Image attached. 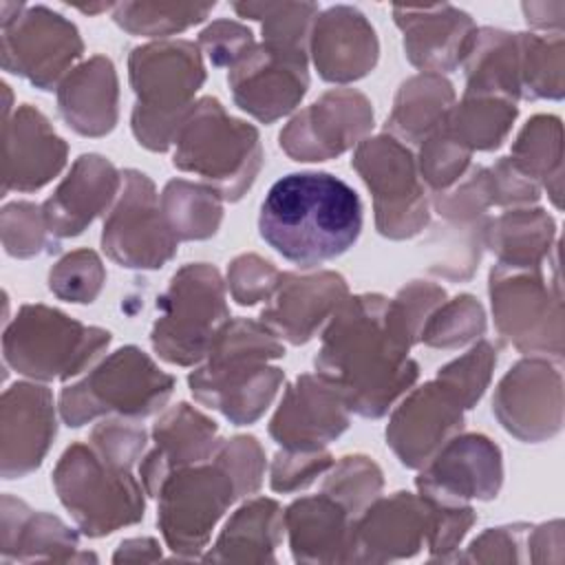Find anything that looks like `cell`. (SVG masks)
Segmentation results:
<instances>
[{
  "mask_svg": "<svg viewBox=\"0 0 565 565\" xmlns=\"http://www.w3.org/2000/svg\"><path fill=\"white\" fill-rule=\"evenodd\" d=\"M210 353V364L190 375L192 393L236 424L256 419L282 377L278 369H267L260 360L278 358L282 349L267 329L236 320L221 329Z\"/></svg>",
  "mask_w": 565,
  "mask_h": 565,
  "instance_id": "obj_3",
  "label": "cell"
},
{
  "mask_svg": "<svg viewBox=\"0 0 565 565\" xmlns=\"http://www.w3.org/2000/svg\"><path fill=\"white\" fill-rule=\"evenodd\" d=\"M280 282L278 302L263 311V318L296 344L309 340L320 320L333 311L344 296V280L335 274L311 278L280 276Z\"/></svg>",
  "mask_w": 565,
  "mask_h": 565,
  "instance_id": "obj_17",
  "label": "cell"
},
{
  "mask_svg": "<svg viewBox=\"0 0 565 565\" xmlns=\"http://www.w3.org/2000/svg\"><path fill=\"white\" fill-rule=\"evenodd\" d=\"M174 380L161 373L141 351L126 347L108 358L90 377L62 393V415L68 426L117 411L148 415L168 399Z\"/></svg>",
  "mask_w": 565,
  "mask_h": 565,
  "instance_id": "obj_7",
  "label": "cell"
},
{
  "mask_svg": "<svg viewBox=\"0 0 565 565\" xmlns=\"http://www.w3.org/2000/svg\"><path fill=\"white\" fill-rule=\"evenodd\" d=\"M234 11L241 18H254L263 20V33L265 42L274 46H285V49H302L305 35L309 20L318 15V4L309 2H245V4H234Z\"/></svg>",
  "mask_w": 565,
  "mask_h": 565,
  "instance_id": "obj_22",
  "label": "cell"
},
{
  "mask_svg": "<svg viewBox=\"0 0 565 565\" xmlns=\"http://www.w3.org/2000/svg\"><path fill=\"white\" fill-rule=\"evenodd\" d=\"M212 4H168V2H121L113 7L115 22L137 35H170L205 20Z\"/></svg>",
  "mask_w": 565,
  "mask_h": 565,
  "instance_id": "obj_20",
  "label": "cell"
},
{
  "mask_svg": "<svg viewBox=\"0 0 565 565\" xmlns=\"http://www.w3.org/2000/svg\"><path fill=\"white\" fill-rule=\"evenodd\" d=\"M355 168L362 172L366 185L375 192L377 227L382 234L397 238V214L406 207L426 221V201L415 183V168L408 150L393 139H369L358 150ZM404 218L411 234L417 232V225L406 212Z\"/></svg>",
  "mask_w": 565,
  "mask_h": 565,
  "instance_id": "obj_12",
  "label": "cell"
},
{
  "mask_svg": "<svg viewBox=\"0 0 565 565\" xmlns=\"http://www.w3.org/2000/svg\"><path fill=\"white\" fill-rule=\"evenodd\" d=\"M102 329H86L46 307H24L4 333V355L26 375L68 377L108 344Z\"/></svg>",
  "mask_w": 565,
  "mask_h": 565,
  "instance_id": "obj_8",
  "label": "cell"
},
{
  "mask_svg": "<svg viewBox=\"0 0 565 565\" xmlns=\"http://www.w3.org/2000/svg\"><path fill=\"white\" fill-rule=\"evenodd\" d=\"M174 166L214 179L227 199H238L260 166L258 135L225 117L216 99H203L183 121Z\"/></svg>",
  "mask_w": 565,
  "mask_h": 565,
  "instance_id": "obj_4",
  "label": "cell"
},
{
  "mask_svg": "<svg viewBox=\"0 0 565 565\" xmlns=\"http://www.w3.org/2000/svg\"><path fill=\"white\" fill-rule=\"evenodd\" d=\"M408 344L411 335L395 320L391 302L360 296L333 318L316 366L349 408L380 417L417 377Z\"/></svg>",
  "mask_w": 565,
  "mask_h": 565,
  "instance_id": "obj_1",
  "label": "cell"
},
{
  "mask_svg": "<svg viewBox=\"0 0 565 565\" xmlns=\"http://www.w3.org/2000/svg\"><path fill=\"white\" fill-rule=\"evenodd\" d=\"M313 62L329 82L366 75L377 60V40L364 13L353 7H331L318 15L311 33Z\"/></svg>",
  "mask_w": 565,
  "mask_h": 565,
  "instance_id": "obj_15",
  "label": "cell"
},
{
  "mask_svg": "<svg viewBox=\"0 0 565 565\" xmlns=\"http://www.w3.org/2000/svg\"><path fill=\"white\" fill-rule=\"evenodd\" d=\"M126 190L104 225V249L126 267H161L177 249L172 227L159 216L152 183L146 174L126 172Z\"/></svg>",
  "mask_w": 565,
  "mask_h": 565,
  "instance_id": "obj_10",
  "label": "cell"
},
{
  "mask_svg": "<svg viewBox=\"0 0 565 565\" xmlns=\"http://www.w3.org/2000/svg\"><path fill=\"white\" fill-rule=\"evenodd\" d=\"M258 232L282 258L313 267L349 252L362 232L358 192L329 172H291L260 203Z\"/></svg>",
  "mask_w": 565,
  "mask_h": 565,
  "instance_id": "obj_2",
  "label": "cell"
},
{
  "mask_svg": "<svg viewBox=\"0 0 565 565\" xmlns=\"http://www.w3.org/2000/svg\"><path fill=\"white\" fill-rule=\"evenodd\" d=\"M393 15L404 31L408 60L430 71L452 68L468 53L477 31L472 18L450 4L395 7Z\"/></svg>",
  "mask_w": 565,
  "mask_h": 565,
  "instance_id": "obj_14",
  "label": "cell"
},
{
  "mask_svg": "<svg viewBox=\"0 0 565 565\" xmlns=\"http://www.w3.org/2000/svg\"><path fill=\"white\" fill-rule=\"evenodd\" d=\"M117 185V172L108 161L84 154L55 196L44 205V218L51 232L60 236L79 234L86 223L110 201Z\"/></svg>",
  "mask_w": 565,
  "mask_h": 565,
  "instance_id": "obj_16",
  "label": "cell"
},
{
  "mask_svg": "<svg viewBox=\"0 0 565 565\" xmlns=\"http://www.w3.org/2000/svg\"><path fill=\"white\" fill-rule=\"evenodd\" d=\"M4 68L26 75L44 90L82 53L77 29L46 7L20 4L15 15H2Z\"/></svg>",
  "mask_w": 565,
  "mask_h": 565,
  "instance_id": "obj_9",
  "label": "cell"
},
{
  "mask_svg": "<svg viewBox=\"0 0 565 565\" xmlns=\"http://www.w3.org/2000/svg\"><path fill=\"white\" fill-rule=\"evenodd\" d=\"M161 309L152 331L154 349L177 364L199 362L210 353L227 316L218 274L205 265L181 269L161 298Z\"/></svg>",
  "mask_w": 565,
  "mask_h": 565,
  "instance_id": "obj_6",
  "label": "cell"
},
{
  "mask_svg": "<svg viewBox=\"0 0 565 565\" xmlns=\"http://www.w3.org/2000/svg\"><path fill=\"white\" fill-rule=\"evenodd\" d=\"M230 82L243 110L263 121H274L305 95V51L263 42L238 60Z\"/></svg>",
  "mask_w": 565,
  "mask_h": 565,
  "instance_id": "obj_11",
  "label": "cell"
},
{
  "mask_svg": "<svg viewBox=\"0 0 565 565\" xmlns=\"http://www.w3.org/2000/svg\"><path fill=\"white\" fill-rule=\"evenodd\" d=\"M163 203L168 210H188L168 218L174 236L205 238L214 234L221 218V205L214 190L210 192L185 181H172L163 192Z\"/></svg>",
  "mask_w": 565,
  "mask_h": 565,
  "instance_id": "obj_21",
  "label": "cell"
},
{
  "mask_svg": "<svg viewBox=\"0 0 565 565\" xmlns=\"http://www.w3.org/2000/svg\"><path fill=\"white\" fill-rule=\"evenodd\" d=\"M157 450L143 463V481L150 490L163 483L166 470L172 466L205 459L216 448V428L212 422L192 413L185 404L157 422Z\"/></svg>",
  "mask_w": 565,
  "mask_h": 565,
  "instance_id": "obj_18",
  "label": "cell"
},
{
  "mask_svg": "<svg viewBox=\"0 0 565 565\" xmlns=\"http://www.w3.org/2000/svg\"><path fill=\"white\" fill-rule=\"evenodd\" d=\"M130 77L139 95L135 110V132L148 141L161 115V135L170 143L177 124L188 110L190 95L203 82L199 49L192 42H161L135 49L130 55Z\"/></svg>",
  "mask_w": 565,
  "mask_h": 565,
  "instance_id": "obj_5",
  "label": "cell"
},
{
  "mask_svg": "<svg viewBox=\"0 0 565 565\" xmlns=\"http://www.w3.org/2000/svg\"><path fill=\"white\" fill-rule=\"evenodd\" d=\"M115 73L106 57H93L82 68H77L60 90V108L68 126L77 128L86 113V104H97V108L115 121Z\"/></svg>",
  "mask_w": 565,
  "mask_h": 565,
  "instance_id": "obj_19",
  "label": "cell"
},
{
  "mask_svg": "<svg viewBox=\"0 0 565 565\" xmlns=\"http://www.w3.org/2000/svg\"><path fill=\"white\" fill-rule=\"evenodd\" d=\"M344 406L342 395L327 380L313 382V377L302 375L289 388L269 430L278 444L294 450H318L347 428Z\"/></svg>",
  "mask_w": 565,
  "mask_h": 565,
  "instance_id": "obj_13",
  "label": "cell"
},
{
  "mask_svg": "<svg viewBox=\"0 0 565 565\" xmlns=\"http://www.w3.org/2000/svg\"><path fill=\"white\" fill-rule=\"evenodd\" d=\"M201 44L205 46L207 55L216 66L236 64L254 49L252 31L230 20H218L212 26H207L201 33Z\"/></svg>",
  "mask_w": 565,
  "mask_h": 565,
  "instance_id": "obj_25",
  "label": "cell"
},
{
  "mask_svg": "<svg viewBox=\"0 0 565 565\" xmlns=\"http://www.w3.org/2000/svg\"><path fill=\"white\" fill-rule=\"evenodd\" d=\"M494 353L490 349V344H479L477 349H472L466 358L452 362L450 366H446L444 371H439V382H446L448 386L457 388V399L459 404H466V408H470V404L475 399H479L486 382H488V373L492 366Z\"/></svg>",
  "mask_w": 565,
  "mask_h": 565,
  "instance_id": "obj_24",
  "label": "cell"
},
{
  "mask_svg": "<svg viewBox=\"0 0 565 565\" xmlns=\"http://www.w3.org/2000/svg\"><path fill=\"white\" fill-rule=\"evenodd\" d=\"M104 280V269L93 252H75L51 271V289L73 302H90Z\"/></svg>",
  "mask_w": 565,
  "mask_h": 565,
  "instance_id": "obj_23",
  "label": "cell"
}]
</instances>
